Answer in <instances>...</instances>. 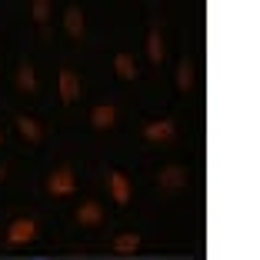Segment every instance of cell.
Listing matches in <instances>:
<instances>
[{"label":"cell","mask_w":260,"mask_h":260,"mask_svg":"<svg viewBox=\"0 0 260 260\" xmlns=\"http://www.w3.org/2000/svg\"><path fill=\"white\" fill-rule=\"evenodd\" d=\"M47 190L54 193V197H70L77 190V180H74V170L70 167H57L54 174L47 177Z\"/></svg>","instance_id":"cell-1"},{"label":"cell","mask_w":260,"mask_h":260,"mask_svg":"<svg viewBox=\"0 0 260 260\" xmlns=\"http://www.w3.org/2000/svg\"><path fill=\"white\" fill-rule=\"evenodd\" d=\"M34 237H37V220H30V217H20V220H14L7 227V244H14V247L27 244Z\"/></svg>","instance_id":"cell-2"},{"label":"cell","mask_w":260,"mask_h":260,"mask_svg":"<svg viewBox=\"0 0 260 260\" xmlns=\"http://www.w3.org/2000/svg\"><path fill=\"white\" fill-rule=\"evenodd\" d=\"M100 220H104V207L97 200H84V204L77 207V223L80 227H97Z\"/></svg>","instance_id":"cell-3"},{"label":"cell","mask_w":260,"mask_h":260,"mask_svg":"<svg viewBox=\"0 0 260 260\" xmlns=\"http://www.w3.org/2000/svg\"><path fill=\"white\" fill-rule=\"evenodd\" d=\"M80 97V77L74 70H60V100L63 104H74Z\"/></svg>","instance_id":"cell-4"},{"label":"cell","mask_w":260,"mask_h":260,"mask_svg":"<svg viewBox=\"0 0 260 260\" xmlns=\"http://www.w3.org/2000/svg\"><path fill=\"white\" fill-rule=\"evenodd\" d=\"M110 193H114L117 204H130V197H134V190H130V180L120 174V170H110Z\"/></svg>","instance_id":"cell-5"},{"label":"cell","mask_w":260,"mask_h":260,"mask_svg":"<svg viewBox=\"0 0 260 260\" xmlns=\"http://www.w3.org/2000/svg\"><path fill=\"white\" fill-rule=\"evenodd\" d=\"M90 123H93V130H110L117 123V107L114 104H100V107H93Z\"/></svg>","instance_id":"cell-6"},{"label":"cell","mask_w":260,"mask_h":260,"mask_svg":"<svg viewBox=\"0 0 260 260\" xmlns=\"http://www.w3.org/2000/svg\"><path fill=\"white\" fill-rule=\"evenodd\" d=\"M157 180H160L164 190H180V187H187V170L184 167H164Z\"/></svg>","instance_id":"cell-7"},{"label":"cell","mask_w":260,"mask_h":260,"mask_svg":"<svg viewBox=\"0 0 260 260\" xmlns=\"http://www.w3.org/2000/svg\"><path fill=\"white\" fill-rule=\"evenodd\" d=\"M144 137L147 140H170L174 137V120H147Z\"/></svg>","instance_id":"cell-8"},{"label":"cell","mask_w":260,"mask_h":260,"mask_svg":"<svg viewBox=\"0 0 260 260\" xmlns=\"http://www.w3.org/2000/svg\"><path fill=\"white\" fill-rule=\"evenodd\" d=\"M114 70H117V77H120V80H137V63H134V57L130 54H117L114 57Z\"/></svg>","instance_id":"cell-9"},{"label":"cell","mask_w":260,"mask_h":260,"mask_svg":"<svg viewBox=\"0 0 260 260\" xmlns=\"http://www.w3.org/2000/svg\"><path fill=\"white\" fill-rule=\"evenodd\" d=\"M63 27H67L70 37H84V10H80V7H67V14H63Z\"/></svg>","instance_id":"cell-10"},{"label":"cell","mask_w":260,"mask_h":260,"mask_svg":"<svg viewBox=\"0 0 260 260\" xmlns=\"http://www.w3.org/2000/svg\"><path fill=\"white\" fill-rule=\"evenodd\" d=\"M17 130H20L30 144H40V140H44V130H40V123L34 120V117H17Z\"/></svg>","instance_id":"cell-11"},{"label":"cell","mask_w":260,"mask_h":260,"mask_svg":"<svg viewBox=\"0 0 260 260\" xmlns=\"http://www.w3.org/2000/svg\"><path fill=\"white\" fill-rule=\"evenodd\" d=\"M17 87L27 90V93H37V74H34L30 63H20L17 67Z\"/></svg>","instance_id":"cell-12"},{"label":"cell","mask_w":260,"mask_h":260,"mask_svg":"<svg viewBox=\"0 0 260 260\" xmlns=\"http://www.w3.org/2000/svg\"><path fill=\"white\" fill-rule=\"evenodd\" d=\"M147 57H150V63H160L164 60V37H160L157 27L147 34Z\"/></svg>","instance_id":"cell-13"},{"label":"cell","mask_w":260,"mask_h":260,"mask_svg":"<svg viewBox=\"0 0 260 260\" xmlns=\"http://www.w3.org/2000/svg\"><path fill=\"white\" fill-rule=\"evenodd\" d=\"M177 87L180 90H190L193 87V63L190 60H180V67H177Z\"/></svg>","instance_id":"cell-14"},{"label":"cell","mask_w":260,"mask_h":260,"mask_svg":"<svg viewBox=\"0 0 260 260\" xmlns=\"http://www.w3.org/2000/svg\"><path fill=\"white\" fill-rule=\"evenodd\" d=\"M137 247H140V234H123V237L114 240L117 253H130V250H137Z\"/></svg>","instance_id":"cell-15"},{"label":"cell","mask_w":260,"mask_h":260,"mask_svg":"<svg viewBox=\"0 0 260 260\" xmlns=\"http://www.w3.org/2000/svg\"><path fill=\"white\" fill-rule=\"evenodd\" d=\"M30 14H34V20H37V23H44L47 17H50V0H34Z\"/></svg>","instance_id":"cell-16"},{"label":"cell","mask_w":260,"mask_h":260,"mask_svg":"<svg viewBox=\"0 0 260 260\" xmlns=\"http://www.w3.org/2000/svg\"><path fill=\"white\" fill-rule=\"evenodd\" d=\"M4 177H7V170H4V167H0V180H4Z\"/></svg>","instance_id":"cell-17"},{"label":"cell","mask_w":260,"mask_h":260,"mask_svg":"<svg viewBox=\"0 0 260 260\" xmlns=\"http://www.w3.org/2000/svg\"><path fill=\"white\" fill-rule=\"evenodd\" d=\"M0 144H4V130H0Z\"/></svg>","instance_id":"cell-18"}]
</instances>
